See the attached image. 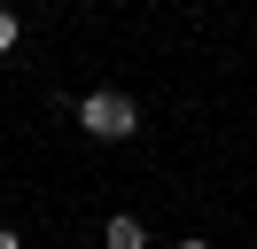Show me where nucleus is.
Segmentation results:
<instances>
[{"instance_id": "obj_4", "label": "nucleus", "mask_w": 257, "mask_h": 249, "mask_svg": "<svg viewBox=\"0 0 257 249\" xmlns=\"http://www.w3.org/2000/svg\"><path fill=\"white\" fill-rule=\"evenodd\" d=\"M0 249H24V241H16V233H8V226H0Z\"/></svg>"}, {"instance_id": "obj_5", "label": "nucleus", "mask_w": 257, "mask_h": 249, "mask_svg": "<svg viewBox=\"0 0 257 249\" xmlns=\"http://www.w3.org/2000/svg\"><path fill=\"white\" fill-rule=\"evenodd\" d=\"M179 249H210V241H179Z\"/></svg>"}, {"instance_id": "obj_1", "label": "nucleus", "mask_w": 257, "mask_h": 249, "mask_svg": "<svg viewBox=\"0 0 257 249\" xmlns=\"http://www.w3.org/2000/svg\"><path fill=\"white\" fill-rule=\"evenodd\" d=\"M78 125H86L94 140H133V133H141V109H133V93H117V86H94V93L78 101Z\"/></svg>"}, {"instance_id": "obj_3", "label": "nucleus", "mask_w": 257, "mask_h": 249, "mask_svg": "<svg viewBox=\"0 0 257 249\" xmlns=\"http://www.w3.org/2000/svg\"><path fill=\"white\" fill-rule=\"evenodd\" d=\"M8 47H16V16L0 8V55H8Z\"/></svg>"}, {"instance_id": "obj_2", "label": "nucleus", "mask_w": 257, "mask_h": 249, "mask_svg": "<svg viewBox=\"0 0 257 249\" xmlns=\"http://www.w3.org/2000/svg\"><path fill=\"white\" fill-rule=\"evenodd\" d=\"M101 249H148L141 218H109V226H101Z\"/></svg>"}]
</instances>
